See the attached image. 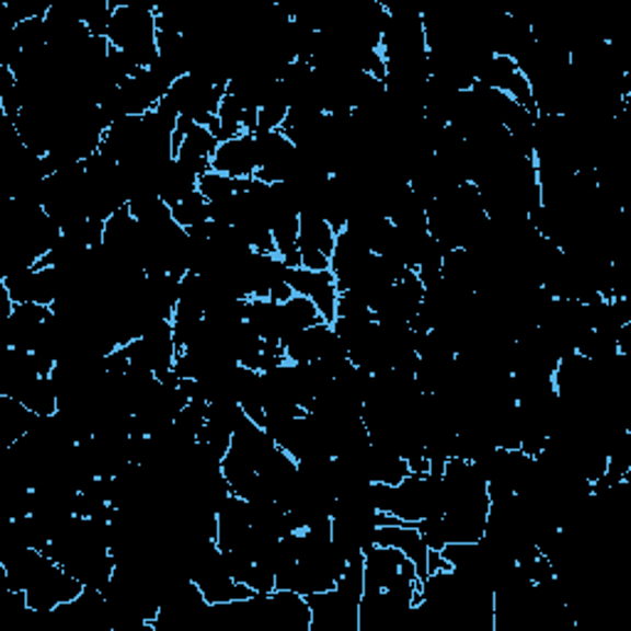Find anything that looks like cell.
Returning <instances> with one entry per match:
<instances>
[{
    "mask_svg": "<svg viewBox=\"0 0 631 631\" xmlns=\"http://www.w3.org/2000/svg\"><path fill=\"white\" fill-rule=\"evenodd\" d=\"M15 400L23 402L30 412L37 414V417H55L59 412L57 390L49 378L30 380L25 388L15 394Z\"/></svg>",
    "mask_w": 631,
    "mask_h": 631,
    "instance_id": "cell-9",
    "label": "cell"
},
{
    "mask_svg": "<svg viewBox=\"0 0 631 631\" xmlns=\"http://www.w3.org/2000/svg\"><path fill=\"white\" fill-rule=\"evenodd\" d=\"M375 542L378 546H388V548H398L404 558H410L417 567L420 580L427 577V555L429 548L424 546V540L420 536V530L414 528V523H385V526L375 528Z\"/></svg>",
    "mask_w": 631,
    "mask_h": 631,
    "instance_id": "cell-6",
    "label": "cell"
},
{
    "mask_svg": "<svg viewBox=\"0 0 631 631\" xmlns=\"http://www.w3.org/2000/svg\"><path fill=\"white\" fill-rule=\"evenodd\" d=\"M156 3H116L106 39L122 49L138 67H151L158 59Z\"/></svg>",
    "mask_w": 631,
    "mask_h": 631,
    "instance_id": "cell-1",
    "label": "cell"
},
{
    "mask_svg": "<svg viewBox=\"0 0 631 631\" xmlns=\"http://www.w3.org/2000/svg\"><path fill=\"white\" fill-rule=\"evenodd\" d=\"M286 282L294 289V294L306 296L316 306H319L321 316L329 323L335 319V303H339V286H335V276L329 272H311V269H289L286 272Z\"/></svg>",
    "mask_w": 631,
    "mask_h": 631,
    "instance_id": "cell-4",
    "label": "cell"
},
{
    "mask_svg": "<svg viewBox=\"0 0 631 631\" xmlns=\"http://www.w3.org/2000/svg\"><path fill=\"white\" fill-rule=\"evenodd\" d=\"M195 585L200 587L203 597L207 605H232V601H246V599H254L256 592L244 585V582L230 577L225 572V565L217 567L213 572H207L200 580H195Z\"/></svg>",
    "mask_w": 631,
    "mask_h": 631,
    "instance_id": "cell-7",
    "label": "cell"
},
{
    "mask_svg": "<svg viewBox=\"0 0 631 631\" xmlns=\"http://www.w3.org/2000/svg\"><path fill=\"white\" fill-rule=\"evenodd\" d=\"M197 193H200L207 203L225 200V197L237 193V181L217 171H207L197 177Z\"/></svg>",
    "mask_w": 631,
    "mask_h": 631,
    "instance_id": "cell-11",
    "label": "cell"
},
{
    "mask_svg": "<svg viewBox=\"0 0 631 631\" xmlns=\"http://www.w3.org/2000/svg\"><path fill=\"white\" fill-rule=\"evenodd\" d=\"M213 171L222 173L227 177H254L256 173V146H254V134H242L237 138H227L213 156Z\"/></svg>",
    "mask_w": 631,
    "mask_h": 631,
    "instance_id": "cell-5",
    "label": "cell"
},
{
    "mask_svg": "<svg viewBox=\"0 0 631 631\" xmlns=\"http://www.w3.org/2000/svg\"><path fill=\"white\" fill-rule=\"evenodd\" d=\"M282 313H284V343L289 341L294 333H299L303 329H311V325H319V323H329L321 316L319 306L299 294L291 296L286 303H282Z\"/></svg>",
    "mask_w": 631,
    "mask_h": 631,
    "instance_id": "cell-8",
    "label": "cell"
},
{
    "mask_svg": "<svg viewBox=\"0 0 631 631\" xmlns=\"http://www.w3.org/2000/svg\"><path fill=\"white\" fill-rule=\"evenodd\" d=\"M171 213H173V222L177 227L191 230V227L205 225L207 220H210V203H207L205 197L195 191L193 195H187L183 203L171 207Z\"/></svg>",
    "mask_w": 631,
    "mask_h": 631,
    "instance_id": "cell-10",
    "label": "cell"
},
{
    "mask_svg": "<svg viewBox=\"0 0 631 631\" xmlns=\"http://www.w3.org/2000/svg\"><path fill=\"white\" fill-rule=\"evenodd\" d=\"M414 528L420 530V536L424 540V546L429 550H441L447 546V538H444V528H441V518L439 516H427L414 523Z\"/></svg>",
    "mask_w": 631,
    "mask_h": 631,
    "instance_id": "cell-12",
    "label": "cell"
},
{
    "mask_svg": "<svg viewBox=\"0 0 631 631\" xmlns=\"http://www.w3.org/2000/svg\"><path fill=\"white\" fill-rule=\"evenodd\" d=\"M82 592H84L82 582L69 575L62 565L53 562V565L30 585L25 595L30 611H35V615H53L59 605H67V601L77 599Z\"/></svg>",
    "mask_w": 631,
    "mask_h": 631,
    "instance_id": "cell-2",
    "label": "cell"
},
{
    "mask_svg": "<svg viewBox=\"0 0 631 631\" xmlns=\"http://www.w3.org/2000/svg\"><path fill=\"white\" fill-rule=\"evenodd\" d=\"M335 246V232L329 220L321 215L301 213L299 225V252H301V266L311 272H329L331 269V254Z\"/></svg>",
    "mask_w": 631,
    "mask_h": 631,
    "instance_id": "cell-3",
    "label": "cell"
}]
</instances>
